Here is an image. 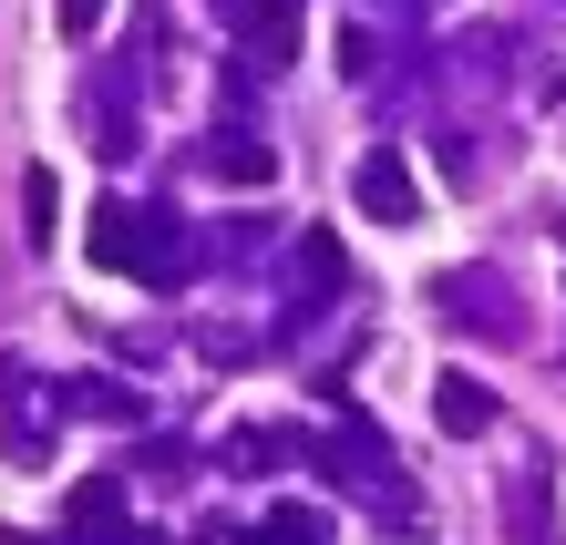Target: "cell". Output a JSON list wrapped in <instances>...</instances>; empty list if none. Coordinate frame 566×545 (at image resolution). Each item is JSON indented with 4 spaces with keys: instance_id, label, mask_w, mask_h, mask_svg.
Masks as SVG:
<instances>
[{
    "instance_id": "cell-4",
    "label": "cell",
    "mask_w": 566,
    "mask_h": 545,
    "mask_svg": "<svg viewBox=\"0 0 566 545\" xmlns=\"http://www.w3.org/2000/svg\"><path fill=\"white\" fill-rule=\"evenodd\" d=\"M238 545H329V525L310 515V504H289V515H269L258 535H238Z\"/></svg>"
},
{
    "instance_id": "cell-5",
    "label": "cell",
    "mask_w": 566,
    "mask_h": 545,
    "mask_svg": "<svg viewBox=\"0 0 566 545\" xmlns=\"http://www.w3.org/2000/svg\"><path fill=\"white\" fill-rule=\"evenodd\" d=\"M207 176H227V186H258V176H269V145H238V134H227V145H207Z\"/></svg>"
},
{
    "instance_id": "cell-6",
    "label": "cell",
    "mask_w": 566,
    "mask_h": 545,
    "mask_svg": "<svg viewBox=\"0 0 566 545\" xmlns=\"http://www.w3.org/2000/svg\"><path fill=\"white\" fill-rule=\"evenodd\" d=\"M258 62H289V42H298V0H258Z\"/></svg>"
},
{
    "instance_id": "cell-2",
    "label": "cell",
    "mask_w": 566,
    "mask_h": 545,
    "mask_svg": "<svg viewBox=\"0 0 566 545\" xmlns=\"http://www.w3.org/2000/svg\"><path fill=\"white\" fill-rule=\"evenodd\" d=\"M360 207H371L381 227H412L422 217V196H412V176H402V155H391V145L360 155Z\"/></svg>"
},
{
    "instance_id": "cell-3",
    "label": "cell",
    "mask_w": 566,
    "mask_h": 545,
    "mask_svg": "<svg viewBox=\"0 0 566 545\" xmlns=\"http://www.w3.org/2000/svg\"><path fill=\"white\" fill-rule=\"evenodd\" d=\"M432 422L474 442V432H494V391H484V381H463V370H443V391H432Z\"/></svg>"
},
{
    "instance_id": "cell-7",
    "label": "cell",
    "mask_w": 566,
    "mask_h": 545,
    "mask_svg": "<svg viewBox=\"0 0 566 545\" xmlns=\"http://www.w3.org/2000/svg\"><path fill=\"white\" fill-rule=\"evenodd\" d=\"M52 21H62V31H73V42H83V31H93V21H104V0H62V11H52Z\"/></svg>"
},
{
    "instance_id": "cell-1",
    "label": "cell",
    "mask_w": 566,
    "mask_h": 545,
    "mask_svg": "<svg viewBox=\"0 0 566 545\" xmlns=\"http://www.w3.org/2000/svg\"><path fill=\"white\" fill-rule=\"evenodd\" d=\"M83 248L104 258V268H135V279H176V237H165L145 207H93V227H83Z\"/></svg>"
}]
</instances>
